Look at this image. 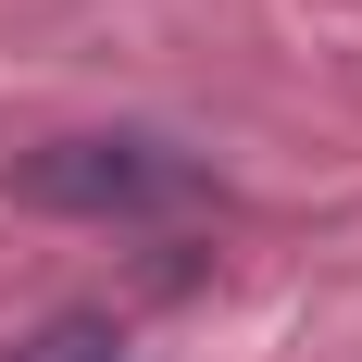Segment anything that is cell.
<instances>
[{"mask_svg": "<svg viewBox=\"0 0 362 362\" xmlns=\"http://www.w3.org/2000/svg\"><path fill=\"white\" fill-rule=\"evenodd\" d=\"M13 200L63 213V225H150V213L200 200V163L163 150V138H50V150L13 163Z\"/></svg>", "mask_w": 362, "mask_h": 362, "instance_id": "obj_1", "label": "cell"}, {"mask_svg": "<svg viewBox=\"0 0 362 362\" xmlns=\"http://www.w3.org/2000/svg\"><path fill=\"white\" fill-rule=\"evenodd\" d=\"M0 362H112V325H50V337H25V350H0Z\"/></svg>", "mask_w": 362, "mask_h": 362, "instance_id": "obj_2", "label": "cell"}]
</instances>
